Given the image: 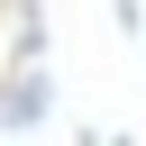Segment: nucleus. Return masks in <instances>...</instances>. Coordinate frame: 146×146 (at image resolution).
Returning <instances> with one entry per match:
<instances>
[{"mask_svg": "<svg viewBox=\"0 0 146 146\" xmlns=\"http://www.w3.org/2000/svg\"><path fill=\"white\" fill-rule=\"evenodd\" d=\"M46 110H55V91H46V73H18V82L0 91V128H46Z\"/></svg>", "mask_w": 146, "mask_h": 146, "instance_id": "1", "label": "nucleus"}]
</instances>
